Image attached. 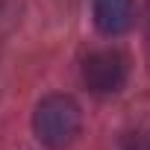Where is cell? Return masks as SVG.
<instances>
[{"label":"cell","mask_w":150,"mask_h":150,"mask_svg":"<svg viewBox=\"0 0 150 150\" xmlns=\"http://www.w3.org/2000/svg\"><path fill=\"white\" fill-rule=\"evenodd\" d=\"M80 127H83L80 106L68 94H50L35 106L33 129L35 138L50 150H65L68 144H74L80 135Z\"/></svg>","instance_id":"1"},{"label":"cell","mask_w":150,"mask_h":150,"mask_svg":"<svg viewBox=\"0 0 150 150\" xmlns=\"http://www.w3.org/2000/svg\"><path fill=\"white\" fill-rule=\"evenodd\" d=\"M83 83L94 94H115L127 83V59L118 50H94L83 62Z\"/></svg>","instance_id":"2"},{"label":"cell","mask_w":150,"mask_h":150,"mask_svg":"<svg viewBox=\"0 0 150 150\" xmlns=\"http://www.w3.org/2000/svg\"><path fill=\"white\" fill-rule=\"evenodd\" d=\"M94 24L103 35H121L132 24V0H94Z\"/></svg>","instance_id":"3"},{"label":"cell","mask_w":150,"mask_h":150,"mask_svg":"<svg viewBox=\"0 0 150 150\" xmlns=\"http://www.w3.org/2000/svg\"><path fill=\"white\" fill-rule=\"evenodd\" d=\"M18 9H21V0H0V35L12 30V24L18 21Z\"/></svg>","instance_id":"4"}]
</instances>
